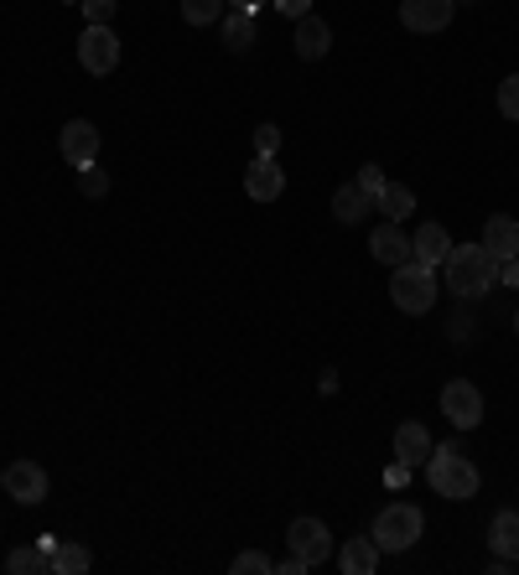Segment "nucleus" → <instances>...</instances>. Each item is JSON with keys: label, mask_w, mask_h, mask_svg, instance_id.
<instances>
[{"label": "nucleus", "mask_w": 519, "mask_h": 575, "mask_svg": "<svg viewBox=\"0 0 519 575\" xmlns=\"http://www.w3.org/2000/svg\"><path fill=\"white\" fill-rule=\"evenodd\" d=\"M426 482H432L436 498H452V503H467V498H478V488H484V477H478V467L467 461L463 440L432 446V461H426Z\"/></svg>", "instance_id": "nucleus-1"}, {"label": "nucleus", "mask_w": 519, "mask_h": 575, "mask_svg": "<svg viewBox=\"0 0 519 575\" xmlns=\"http://www.w3.org/2000/svg\"><path fill=\"white\" fill-rule=\"evenodd\" d=\"M442 270H447V290H452V296L478 301V296H488L494 280H499V259H494L484 244H452V254L442 259Z\"/></svg>", "instance_id": "nucleus-2"}, {"label": "nucleus", "mask_w": 519, "mask_h": 575, "mask_svg": "<svg viewBox=\"0 0 519 575\" xmlns=\"http://www.w3.org/2000/svg\"><path fill=\"white\" fill-rule=\"evenodd\" d=\"M369 534H374V544H380V555H400V550H411V544L426 534V519H421V508L415 503H384Z\"/></svg>", "instance_id": "nucleus-3"}, {"label": "nucleus", "mask_w": 519, "mask_h": 575, "mask_svg": "<svg viewBox=\"0 0 519 575\" xmlns=\"http://www.w3.org/2000/svg\"><path fill=\"white\" fill-rule=\"evenodd\" d=\"M390 301H395L405 317H426V311L436 306V275H432V265H421V259H405V265H395Z\"/></svg>", "instance_id": "nucleus-4"}, {"label": "nucleus", "mask_w": 519, "mask_h": 575, "mask_svg": "<svg viewBox=\"0 0 519 575\" xmlns=\"http://www.w3.org/2000/svg\"><path fill=\"white\" fill-rule=\"evenodd\" d=\"M442 415H447L457 430H478V425H484V394H478V384L452 379L447 390H442Z\"/></svg>", "instance_id": "nucleus-5"}, {"label": "nucleus", "mask_w": 519, "mask_h": 575, "mask_svg": "<svg viewBox=\"0 0 519 575\" xmlns=\"http://www.w3.org/2000/svg\"><path fill=\"white\" fill-rule=\"evenodd\" d=\"M78 63H84L94 78H99V73H115L120 68V36L109 32V26H84V36H78Z\"/></svg>", "instance_id": "nucleus-6"}, {"label": "nucleus", "mask_w": 519, "mask_h": 575, "mask_svg": "<svg viewBox=\"0 0 519 575\" xmlns=\"http://www.w3.org/2000/svg\"><path fill=\"white\" fill-rule=\"evenodd\" d=\"M286 544H292L296 560H307V571L322 565V560H332V534L322 519H296V524L286 529Z\"/></svg>", "instance_id": "nucleus-7"}, {"label": "nucleus", "mask_w": 519, "mask_h": 575, "mask_svg": "<svg viewBox=\"0 0 519 575\" xmlns=\"http://www.w3.org/2000/svg\"><path fill=\"white\" fill-rule=\"evenodd\" d=\"M57 151H63L68 167H94V161H99V130H94V119H68Z\"/></svg>", "instance_id": "nucleus-8"}, {"label": "nucleus", "mask_w": 519, "mask_h": 575, "mask_svg": "<svg viewBox=\"0 0 519 575\" xmlns=\"http://www.w3.org/2000/svg\"><path fill=\"white\" fill-rule=\"evenodd\" d=\"M457 17V0H400V21L411 32H447Z\"/></svg>", "instance_id": "nucleus-9"}, {"label": "nucleus", "mask_w": 519, "mask_h": 575, "mask_svg": "<svg viewBox=\"0 0 519 575\" xmlns=\"http://www.w3.org/2000/svg\"><path fill=\"white\" fill-rule=\"evenodd\" d=\"M6 492H11L17 503L36 508L47 498V467H42V461H11V467H6Z\"/></svg>", "instance_id": "nucleus-10"}, {"label": "nucleus", "mask_w": 519, "mask_h": 575, "mask_svg": "<svg viewBox=\"0 0 519 575\" xmlns=\"http://www.w3.org/2000/svg\"><path fill=\"white\" fill-rule=\"evenodd\" d=\"M244 192L255 198V203H276L280 192H286V171L276 167V156H255L250 171H244Z\"/></svg>", "instance_id": "nucleus-11"}, {"label": "nucleus", "mask_w": 519, "mask_h": 575, "mask_svg": "<svg viewBox=\"0 0 519 575\" xmlns=\"http://www.w3.org/2000/svg\"><path fill=\"white\" fill-rule=\"evenodd\" d=\"M432 446H436V440H432V430H426L421 420H405V425L395 430V461H405L411 472L432 461Z\"/></svg>", "instance_id": "nucleus-12"}, {"label": "nucleus", "mask_w": 519, "mask_h": 575, "mask_svg": "<svg viewBox=\"0 0 519 575\" xmlns=\"http://www.w3.org/2000/svg\"><path fill=\"white\" fill-rule=\"evenodd\" d=\"M292 47L301 63H317V57H328L332 47V26L322 17H301L296 21V36H292Z\"/></svg>", "instance_id": "nucleus-13"}, {"label": "nucleus", "mask_w": 519, "mask_h": 575, "mask_svg": "<svg viewBox=\"0 0 519 575\" xmlns=\"http://www.w3.org/2000/svg\"><path fill=\"white\" fill-rule=\"evenodd\" d=\"M478 244H484L499 265H504V259H515V254H519V223L509 219V213H494V219L484 223V238H478Z\"/></svg>", "instance_id": "nucleus-14"}, {"label": "nucleus", "mask_w": 519, "mask_h": 575, "mask_svg": "<svg viewBox=\"0 0 519 575\" xmlns=\"http://www.w3.org/2000/svg\"><path fill=\"white\" fill-rule=\"evenodd\" d=\"M338 571L343 575H374L380 571V544H374V534L343 540V550H338Z\"/></svg>", "instance_id": "nucleus-15"}, {"label": "nucleus", "mask_w": 519, "mask_h": 575, "mask_svg": "<svg viewBox=\"0 0 519 575\" xmlns=\"http://www.w3.org/2000/svg\"><path fill=\"white\" fill-rule=\"evenodd\" d=\"M452 254V234L447 228H442V223H421V228H415V238H411V259H421V265H442V259H447Z\"/></svg>", "instance_id": "nucleus-16"}, {"label": "nucleus", "mask_w": 519, "mask_h": 575, "mask_svg": "<svg viewBox=\"0 0 519 575\" xmlns=\"http://www.w3.org/2000/svg\"><path fill=\"white\" fill-rule=\"evenodd\" d=\"M488 544H494V555L519 565V508H504L494 513V524H488Z\"/></svg>", "instance_id": "nucleus-17"}, {"label": "nucleus", "mask_w": 519, "mask_h": 575, "mask_svg": "<svg viewBox=\"0 0 519 575\" xmlns=\"http://www.w3.org/2000/svg\"><path fill=\"white\" fill-rule=\"evenodd\" d=\"M369 254H374L380 265H390V270H395V265H405V259H411V238L400 234L395 223H384V228H374V238H369Z\"/></svg>", "instance_id": "nucleus-18"}, {"label": "nucleus", "mask_w": 519, "mask_h": 575, "mask_svg": "<svg viewBox=\"0 0 519 575\" xmlns=\"http://www.w3.org/2000/svg\"><path fill=\"white\" fill-rule=\"evenodd\" d=\"M374 207H380L390 223H405L415 213V192L405 182H384L380 192H374Z\"/></svg>", "instance_id": "nucleus-19"}, {"label": "nucleus", "mask_w": 519, "mask_h": 575, "mask_svg": "<svg viewBox=\"0 0 519 575\" xmlns=\"http://www.w3.org/2000/svg\"><path fill=\"white\" fill-rule=\"evenodd\" d=\"M369 207H374V198H369L359 182H343L338 192H332V219L338 223H359Z\"/></svg>", "instance_id": "nucleus-20"}, {"label": "nucleus", "mask_w": 519, "mask_h": 575, "mask_svg": "<svg viewBox=\"0 0 519 575\" xmlns=\"http://www.w3.org/2000/svg\"><path fill=\"white\" fill-rule=\"evenodd\" d=\"M6 571L11 575H52V555L42 544H21V550L6 555Z\"/></svg>", "instance_id": "nucleus-21"}, {"label": "nucleus", "mask_w": 519, "mask_h": 575, "mask_svg": "<svg viewBox=\"0 0 519 575\" xmlns=\"http://www.w3.org/2000/svg\"><path fill=\"white\" fill-rule=\"evenodd\" d=\"M250 42H255V11H234V6H229V17H224V47L229 52H250Z\"/></svg>", "instance_id": "nucleus-22"}, {"label": "nucleus", "mask_w": 519, "mask_h": 575, "mask_svg": "<svg viewBox=\"0 0 519 575\" xmlns=\"http://www.w3.org/2000/svg\"><path fill=\"white\" fill-rule=\"evenodd\" d=\"M88 571V550L84 544H57V550H52V575H84Z\"/></svg>", "instance_id": "nucleus-23"}, {"label": "nucleus", "mask_w": 519, "mask_h": 575, "mask_svg": "<svg viewBox=\"0 0 519 575\" xmlns=\"http://www.w3.org/2000/svg\"><path fill=\"white\" fill-rule=\"evenodd\" d=\"M229 0H182V21L188 26H213V21L224 17Z\"/></svg>", "instance_id": "nucleus-24"}, {"label": "nucleus", "mask_w": 519, "mask_h": 575, "mask_svg": "<svg viewBox=\"0 0 519 575\" xmlns=\"http://www.w3.org/2000/svg\"><path fill=\"white\" fill-rule=\"evenodd\" d=\"M78 192H84V198H104V192H109V177H104L99 167H78Z\"/></svg>", "instance_id": "nucleus-25"}, {"label": "nucleus", "mask_w": 519, "mask_h": 575, "mask_svg": "<svg viewBox=\"0 0 519 575\" xmlns=\"http://www.w3.org/2000/svg\"><path fill=\"white\" fill-rule=\"evenodd\" d=\"M229 571H234V575H255V571L265 575V571H271V560H265V550H244V555L234 560Z\"/></svg>", "instance_id": "nucleus-26"}, {"label": "nucleus", "mask_w": 519, "mask_h": 575, "mask_svg": "<svg viewBox=\"0 0 519 575\" xmlns=\"http://www.w3.org/2000/svg\"><path fill=\"white\" fill-rule=\"evenodd\" d=\"M499 109L509 119H519V73H509V78L499 84Z\"/></svg>", "instance_id": "nucleus-27"}, {"label": "nucleus", "mask_w": 519, "mask_h": 575, "mask_svg": "<svg viewBox=\"0 0 519 575\" xmlns=\"http://www.w3.org/2000/svg\"><path fill=\"white\" fill-rule=\"evenodd\" d=\"M115 6H120V0H84L88 26H109V17H115Z\"/></svg>", "instance_id": "nucleus-28"}, {"label": "nucleus", "mask_w": 519, "mask_h": 575, "mask_svg": "<svg viewBox=\"0 0 519 575\" xmlns=\"http://www.w3.org/2000/svg\"><path fill=\"white\" fill-rule=\"evenodd\" d=\"M280 151V130L276 125H255V156H276Z\"/></svg>", "instance_id": "nucleus-29"}, {"label": "nucleus", "mask_w": 519, "mask_h": 575, "mask_svg": "<svg viewBox=\"0 0 519 575\" xmlns=\"http://www.w3.org/2000/svg\"><path fill=\"white\" fill-rule=\"evenodd\" d=\"M276 11L280 17H292V21H301V17H311V0H276Z\"/></svg>", "instance_id": "nucleus-30"}, {"label": "nucleus", "mask_w": 519, "mask_h": 575, "mask_svg": "<svg viewBox=\"0 0 519 575\" xmlns=\"http://www.w3.org/2000/svg\"><path fill=\"white\" fill-rule=\"evenodd\" d=\"M359 187L369 192V198H374V192L384 187V171H380V167H363V171H359Z\"/></svg>", "instance_id": "nucleus-31"}, {"label": "nucleus", "mask_w": 519, "mask_h": 575, "mask_svg": "<svg viewBox=\"0 0 519 575\" xmlns=\"http://www.w3.org/2000/svg\"><path fill=\"white\" fill-rule=\"evenodd\" d=\"M452 342H473V322H467V317H452Z\"/></svg>", "instance_id": "nucleus-32"}, {"label": "nucleus", "mask_w": 519, "mask_h": 575, "mask_svg": "<svg viewBox=\"0 0 519 575\" xmlns=\"http://www.w3.org/2000/svg\"><path fill=\"white\" fill-rule=\"evenodd\" d=\"M499 280H509V286H519V254H515V259H504V265H499Z\"/></svg>", "instance_id": "nucleus-33"}, {"label": "nucleus", "mask_w": 519, "mask_h": 575, "mask_svg": "<svg viewBox=\"0 0 519 575\" xmlns=\"http://www.w3.org/2000/svg\"><path fill=\"white\" fill-rule=\"evenodd\" d=\"M405 477H411V467H405V461H395V467H390V472H384V482H390V488H400V482H405Z\"/></svg>", "instance_id": "nucleus-34"}, {"label": "nucleus", "mask_w": 519, "mask_h": 575, "mask_svg": "<svg viewBox=\"0 0 519 575\" xmlns=\"http://www.w3.org/2000/svg\"><path fill=\"white\" fill-rule=\"evenodd\" d=\"M229 6H234V11H255L260 0H229Z\"/></svg>", "instance_id": "nucleus-35"}, {"label": "nucleus", "mask_w": 519, "mask_h": 575, "mask_svg": "<svg viewBox=\"0 0 519 575\" xmlns=\"http://www.w3.org/2000/svg\"><path fill=\"white\" fill-rule=\"evenodd\" d=\"M0 492H6V472H0Z\"/></svg>", "instance_id": "nucleus-36"}, {"label": "nucleus", "mask_w": 519, "mask_h": 575, "mask_svg": "<svg viewBox=\"0 0 519 575\" xmlns=\"http://www.w3.org/2000/svg\"><path fill=\"white\" fill-rule=\"evenodd\" d=\"M515 332H519V311H515Z\"/></svg>", "instance_id": "nucleus-37"}, {"label": "nucleus", "mask_w": 519, "mask_h": 575, "mask_svg": "<svg viewBox=\"0 0 519 575\" xmlns=\"http://www.w3.org/2000/svg\"><path fill=\"white\" fill-rule=\"evenodd\" d=\"M457 6H473V0H457Z\"/></svg>", "instance_id": "nucleus-38"}, {"label": "nucleus", "mask_w": 519, "mask_h": 575, "mask_svg": "<svg viewBox=\"0 0 519 575\" xmlns=\"http://www.w3.org/2000/svg\"><path fill=\"white\" fill-rule=\"evenodd\" d=\"M68 6H84V0H68Z\"/></svg>", "instance_id": "nucleus-39"}]
</instances>
